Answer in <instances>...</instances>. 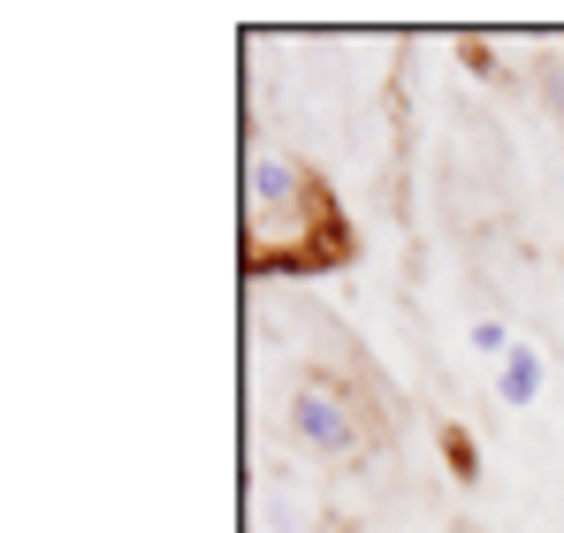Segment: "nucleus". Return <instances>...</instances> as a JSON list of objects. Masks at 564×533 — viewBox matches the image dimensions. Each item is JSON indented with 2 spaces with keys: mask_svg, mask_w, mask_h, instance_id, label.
<instances>
[{
  "mask_svg": "<svg viewBox=\"0 0 564 533\" xmlns=\"http://www.w3.org/2000/svg\"><path fill=\"white\" fill-rule=\"evenodd\" d=\"M290 191V168L282 161H252V198H282Z\"/></svg>",
  "mask_w": 564,
  "mask_h": 533,
  "instance_id": "3",
  "label": "nucleus"
},
{
  "mask_svg": "<svg viewBox=\"0 0 564 533\" xmlns=\"http://www.w3.org/2000/svg\"><path fill=\"white\" fill-rule=\"evenodd\" d=\"M496 389H503V404H534V396H542V358L527 351V344H511V351H503V381H496Z\"/></svg>",
  "mask_w": 564,
  "mask_h": 533,
  "instance_id": "2",
  "label": "nucleus"
},
{
  "mask_svg": "<svg viewBox=\"0 0 564 533\" xmlns=\"http://www.w3.org/2000/svg\"><path fill=\"white\" fill-rule=\"evenodd\" d=\"M297 435H305L313 449H328V457H336V449H351V420H344V404H336V396L305 389V396H297Z\"/></svg>",
  "mask_w": 564,
  "mask_h": 533,
  "instance_id": "1",
  "label": "nucleus"
}]
</instances>
